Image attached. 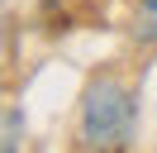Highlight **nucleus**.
<instances>
[{
    "label": "nucleus",
    "instance_id": "f257e3e1",
    "mask_svg": "<svg viewBox=\"0 0 157 153\" xmlns=\"http://www.w3.org/2000/svg\"><path fill=\"white\" fill-rule=\"evenodd\" d=\"M138 124V101L119 76H95L81 96L76 139L81 148H128Z\"/></svg>",
    "mask_w": 157,
    "mask_h": 153
},
{
    "label": "nucleus",
    "instance_id": "f03ea898",
    "mask_svg": "<svg viewBox=\"0 0 157 153\" xmlns=\"http://www.w3.org/2000/svg\"><path fill=\"white\" fill-rule=\"evenodd\" d=\"M133 38L138 43H157V0H138L133 5Z\"/></svg>",
    "mask_w": 157,
    "mask_h": 153
},
{
    "label": "nucleus",
    "instance_id": "7ed1b4c3",
    "mask_svg": "<svg viewBox=\"0 0 157 153\" xmlns=\"http://www.w3.org/2000/svg\"><path fill=\"white\" fill-rule=\"evenodd\" d=\"M24 143V115L14 105H0V148H19Z\"/></svg>",
    "mask_w": 157,
    "mask_h": 153
},
{
    "label": "nucleus",
    "instance_id": "20e7f679",
    "mask_svg": "<svg viewBox=\"0 0 157 153\" xmlns=\"http://www.w3.org/2000/svg\"><path fill=\"white\" fill-rule=\"evenodd\" d=\"M0 62H5V24H0Z\"/></svg>",
    "mask_w": 157,
    "mask_h": 153
}]
</instances>
